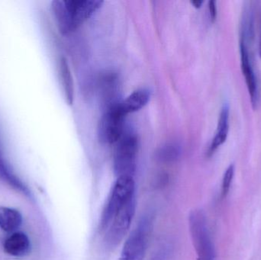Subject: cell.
<instances>
[{"instance_id":"1","label":"cell","mask_w":261,"mask_h":260,"mask_svg":"<svg viewBox=\"0 0 261 260\" xmlns=\"http://www.w3.org/2000/svg\"><path fill=\"white\" fill-rule=\"evenodd\" d=\"M134 198H135V183L133 177L127 176L118 177L102 211L99 222L100 230L105 232L113 217Z\"/></svg>"},{"instance_id":"2","label":"cell","mask_w":261,"mask_h":260,"mask_svg":"<svg viewBox=\"0 0 261 260\" xmlns=\"http://www.w3.org/2000/svg\"><path fill=\"white\" fill-rule=\"evenodd\" d=\"M189 227L197 260H216L214 244L202 211L196 209L190 212Z\"/></svg>"},{"instance_id":"3","label":"cell","mask_w":261,"mask_h":260,"mask_svg":"<svg viewBox=\"0 0 261 260\" xmlns=\"http://www.w3.org/2000/svg\"><path fill=\"white\" fill-rule=\"evenodd\" d=\"M138 139L132 134H125L117 142L114 157V169L118 177H133L136 167Z\"/></svg>"},{"instance_id":"4","label":"cell","mask_w":261,"mask_h":260,"mask_svg":"<svg viewBox=\"0 0 261 260\" xmlns=\"http://www.w3.org/2000/svg\"><path fill=\"white\" fill-rule=\"evenodd\" d=\"M151 230L149 218L141 220L124 244L119 260H144Z\"/></svg>"},{"instance_id":"5","label":"cell","mask_w":261,"mask_h":260,"mask_svg":"<svg viewBox=\"0 0 261 260\" xmlns=\"http://www.w3.org/2000/svg\"><path fill=\"white\" fill-rule=\"evenodd\" d=\"M136 200H130L113 217L105 230L106 243L110 247H116L128 232L135 215Z\"/></svg>"},{"instance_id":"6","label":"cell","mask_w":261,"mask_h":260,"mask_svg":"<svg viewBox=\"0 0 261 260\" xmlns=\"http://www.w3.org/2000/svg\"><path fill=\"white\" fill-rule=\"evenodd\" d=\"M125 115L120 111L118 103L111 105L99 122V137L107 143H117L124 133Z\"/></svg>"},{"instance_id":"7","label":"cell","mask_w":261,"mask_h":260,"mask_svg":"<svg viewBox=\"0 0 261 260\" xmlns=\"http://www.w3.org/2000/svg\"><path fill=\"white\" fill-rule=\"evenodd\" d=\"M240 53L242 73L245 76V82L251 97V105L255 110L257 109L260 99L258 82L253 66L251 52L249 51V48L242 43H240Z\"/></svg>"},{"instance_id":"8","label":"cell","mask_w":261,"mask_h":260,"mask_svg":"<svg viewBox=\"0 0 261 260\" xmlns=\"http://www.w3.org/2000/svg\"><path fill=\"white\" fill-rule=\"evenodd\" d=\"M73 30L88 19L103 2L100 0H64Z\"/></svg>"},{"instance_id":"9","label":"cell","mask_w":261,"mask_h":260,"mask_svg":"<svg viewBox=\"0 0 261 260\" xmlns=\"http://www.w3.org/2000/svg\"><path fill=\"white\" fill-rule=\"evenodd\" d=\"M229 106L225 104L221 110L217 130L208 150V157L213 155L218 148H220L226 141L229 131Z\"/></svg>"},{"instance_id":"10","label":"cell","mask_w":261,"mask_h":260,"mask_svg":"<svg viewBox=\"0 0 261 260\" xmlns=\"http://www.w3.org/2000/svg\"><path fill=\"white\" fill-rule=\"evenodd\" d=\"M3 247L7 254L15 257H23L30 252V240L25 234L15 232L6 240Z\"/></svg>"},{"instance_id":"11","label":"cell","mask_w":261,"mask_h":260,"mask_svg":"<svg viewBox=\"0 0 261 260\" xmlns=\"http://www.w3.org/2000/svg\"><path fill=\"white\" fill-rule=\"evenodd\" d=\"M150 99V93L147 90L141 89L133 92L125 100L118 103L120 111L125 116L144 108Z\"/></svg>"},{"instance_id":"12","label":"cell","mask_w":261,"mask_h":260,"mask_svg":"<svg viewBox=\"0 0 261 260\" xmlns=\"http://www.w3.org/2000/svg\"><path fill=\"white\" fill-rule=\"evenodd\" d=\"M0 179L18 192H21L23 195L31 197L30 191L21 181V180L12 172L10 166L5 160L1 151H0Z\"/></svg>"},{"instance_id":"13","label":"cell","mask_w":261,"mask_h":260,"mask_svg":"<svg viewBox=\"0 0 261 260\" xmlns=\"http://www.w3.org/2000/svg\"><path fill=\"white\" fill-rule=\"evenodd\" d=\"M59 74L66 101L68 105H72L74 99V84L68 63L64 57L60 60Z\"/></svg>"},{"instance_id":"14","label":"cell","mask_w":261,"mask_h":260,"mask_svg":"<svg viewBox=\"0 0 261 260\" xmlns=\"http://www.w3.org/2000/svg\"><path fill=\"white\" fill-rule=\"evenodd\" d=\"M51 9L57 25L61 33L68 34L74 31L64 0H55L52 2Z\"/></svg>"},{"instance_id":"15","label":"cell","mask_w":261,"mask_h":260,"mask_svg":"<svg viewBox=\"0 0 261 260\" xmlns=\"http://www.w3.org/2000/svg\"><path fill=\"white\" fill-rule=\"evenodd\" d=\"M22 224V216L16 209L9 207H0V228L11 233L19 228Z\"/></svg>"},{"instance_id":"16","label":"cell","mask_w":261,"mask_h":260,"mask_svg":"<svg viewBox=\"0 0 261 260\" xmlns=\"http://www.w3.org/2000/svg\"><path fill=\"white\" fill-rule=\"evenodd\" d=\"M254 38V10L250 6L245 7L242 14V24H241L240 43L246 45L249 48Z\"/></svg>"},{"instance_id":"17","label":"cell","mask_w":261,"mask_h":260,"mask_svg":"<svg viewBox=\"0 0 261 260\" xmlns=\"http://www.w3.org/2000/svg\"><path fill=\"white\" fill-rule=\"evenodd\" d=\"M234 166L231 164L228 166V169L224 174L223 180H222V195L223 198L227 196L232 183L233 177H234Z\"/></svg>"},{"instance_id":"18","label":"cell","mask_w":261,"mask_h":260,"mask_svg":"<svg viewBox=\"0 0 261 260\" xmlns=\"http://www.w3.org/2000/svg\"><path fill=\"white\" fill-rule=\"evenodd\" d=\"M178 155V151L176 148H165L162 152L159 153L160 159L165 161L173 160Z\"/></svg>"},{"instance_id":"19","label":"cell","mask_w":261,"mask_h":260,"mask_svg":"<svg viewBox=\"0 0 261 260\" xmlns=\"http://www.w3.org/2000/svg\"><path fill=\"white\" fill-rule=\"evenodd\" d=\"M208 9H210V18L211 21L214 22L217 17V6H216V2L214 0H211L208 3Z\"/></svg>"},{"instance_id":"20","label":"cell","mask_w":261,"mask_h":260,"mask_svg":"<svg viewBox=\"0 0 261 260\" xmlns=\"http://www.w3.org/2000/svg\"><path fill=\"white\" fill-rule=\"evenodd\" d=\"M260 30H259V54H260V56L261 58V8H260Z\"/></svg>"},{"instance_id":"21","label":"cell","mask_w":261,"mask_h":260,"mask_svg":"<svg viewBox=\"0 0 261 260\" xmlns=\"http://www.w3.org/2000/svg\"><path fill=\"white\" fill-rule=\"evenodd\" d=\"M202 3H203V1H199V0L191 2V4L196 9H199L202 6Z\"/></svg>"}]
</instances>
